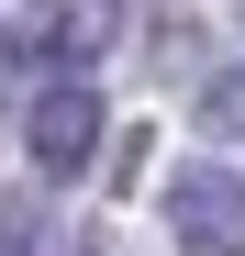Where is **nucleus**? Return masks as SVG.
<instances>
[{
  "mask_svg": "<svg viewBox=\"0 0 245 256\" xmlns=\"http://www.w3.org/2000/svg\"><path fill=\"white\" fill-rule=\"evenodd\" d=\"M22 145H34V167H45V178H78V167H90V145H100V100H90V78H56V90L22 112Z\"/></svg>",
  "mask_w": 245,
  "mask_h": 256,
  "instance_id": "f03ea898",
  "label": "nucleus"
},
{
  "mask_svg": "<svg viewBox=\"0 0 245 256\" xmlns=\"http://www.w3.org/2000/svg\"><path fill=\"white\" fill-rule=\"evenodd\" d=\"M0 256H34V212L22 200H0Z\"/></svg>",
  "mask_w": 245,
  "mask_h": 256,
  "instance_id": "39448f33",
  "label": "nucleus"
},
{
  "mask_svg": "<svg viewBox=\"0 0 245 256\" xmlns=\"http://www.w3.org/2000/svg\"><path fill=\"white\" fill-rule=\"evenodd\" d=\"M90 45H100V0H22L0 34V56H22V67H78Z\"/></svg>",
  "mask_w": 245,
  "mask_h": 256,
  "instance_id": "7ed1b4c3",
  "label": "nucleus"
},
{
  "mask_svg": "<svg viewBox=\"0 0 245 256\" xmlns=\"http://www.w3.org/2000/svg\"><path fill=\"white\" fill-rule=\"evenodd\" d=\"M78 256H112V245H78Z\"/></svg>",
  "mask_w": 245,
  "mask_h": 256,
  "instance_id": "423d86ee",
  "label": "nucleus"
},
{
  "mask_svg": "<svg viewBox=\"0 0 245 256\" xmlns=\"http://www.w3.org/2000/svg\"><path fill=\"white\" fill-rule=\"evenodd\" d=\"M168 245L178 256H245V167H178L168 178Z\"/></svg>",
  "mask_w": 245,
  "mask_h": 256,
  "instance_id": "f257e3e1",
  "label": "nucleus"
},
{
  "mask_svg": "<svg viewBox=\"0 0 245 256\" xmlns=\"http://www.w3.org/2000/svg\"><path fill=\"white\" fill-rule=\"evenodd\" d=\"M200 134L245 145V67H212V78H200Z\"/></svg>",
  "mask_w": 245,
  "mask_h": 256,
  "instance_id": "20e7f679",
  "label": "nucleus"
}]
</instances>
